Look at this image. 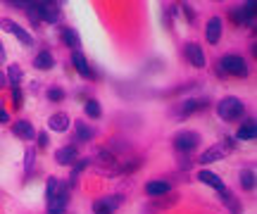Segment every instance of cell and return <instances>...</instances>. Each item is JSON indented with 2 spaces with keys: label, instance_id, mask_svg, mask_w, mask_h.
<instances>
[{
  "label": "cell",
  "instance_id": "23",
  "mask_svg": "<svg viewBox=\"0 0 257 214\" xmlns=\"http://www.w3.org/2000/svg\"><path fill=\"white\" fill-rule=\"evenodd\" d=\"M238 181H240V188H243V190H252V188H255V171H252V169H243Z\"/></svg>",
  "mask_w": 257,
  "mask_h": 214
},
{
  "label": "cell",
  "instance_id": "32",
  "mask_svg": "<svg viewBox=\"0 0 257 214\" xmlns=\"http://www.w3.org/2000/svg\"><path fill=\"white\" fill-rule=\"evenodd\" d=\"M0 121H3V124H8V121H10V114L3 110V107H0Z\"/></svg>",
  "mask_w": 257,
  "mask_h": 214
},
{
  "label": "cell",
  "instance_id": "21",
  "mask_svg": "<svg viewBox=\"0 0 257 214\" xmlns=\"http://www.w3.org/2000/svg\"><path fill=\"white\" fill-rule=\"evenodd\" d=\"M74 129H76V138L79 140H91L95 136V131L91 129V124H86V121H74Z\"/></svg>",
  "mask_w": 257,
  "mask_h": 214
},
{
  "label": "cell",
  "instance_id": "25",
  "mask_svg": "<svg viewBox=\"0 0 257 214\" xmlns=\"http://www.w3.org/2000/svg\"><path fill=\"white\" fill-rule=\"evenodd\" d=\"M83 112H86V117H91V119H100V114H102L100 103H98V100H86V103H83Z\"/></svg>",
  "mask_w": 257,
  "mask_h": 214
},
{
  "label": "cell",
  "instance_id": "16",
  "mask_svg": "<svg viewBox=\"0 0 257 214\" xmlns=\"http://www.w3.org/2000/svg\"><path fill=\"white\" fill-rule=\"evenodd\" d=\"M221 31H224V24H221V19H219V17H212L210 22H207V41H210L212 46H214V43H219Z\"/></svg>",
  "mask_w": 257,
  "mask_h": 214
},
{
  "label": "cell",
  "instance_id": "15",
  "mask_svg": "<svg viewBox=\"0 0 257 214\" xmlns=\"http://www.w3.org/2000/svg\"><path fill=\"white\" fill-rule=\"evenodd\" d=\"M55 159L60 162V164H64V167H69V164H74V162L79 159L76 148H72V145H64V148H60L55 152Z\"/></svg>",
  "mask_w": 257,
  "mask_h": 214
},
{
  "label": "cell",
  "instance_id": "28",
  "mask_svg": "<svg viewBox=\"0 0 257 214\" xmlns=\"http://www.w3.org/2000/svg\"><path fill=\"white\" fill-rule=\"evenodd\" d=\"M231 19H233L236 24H248V17H245V12H243V8L231 10Z\"/></svg>",
  "mask_w": 257,
  "mask_h": 214
},
{
  "label": "cell",
  "instance_id": "18",
  "mask_svg": "<svg viewBox=\"0 0 257 214\" xmlns=\"http://www.w3.org/2000/svg\"><path fill=\"white\" fill-rule=\"evenodd\" d=\"M62 41L67 48H72L74 53H79V48H81V41H79V34L74 31V29H62Z\"/></svg>",
  "mask_w": 257,
  "mask_h": 214
},
{
  "label": "cell",
  "instance_id": "6",
  "mask_svg": "<svg viewBox=\"0 0 257 214\" xmlns=\"http://www.w3.org/2000/svg\"><path fill=\"white\" fill-rule=\"evenodd\" d=\"M34 10L38 12V19L46 24H55L60 19V5L57 3H34Z\"/></svg>",
  "mask_w": 257,
  "mask_h": 214
},
{
  "label": "cell",
  "instance_id": "24",
  "mask_svg": "<svg viewBox=\"0 0 257 214\" xmlns=\"http://www.w3.org/2000/svg\"><path fill=\"white\" fill-rule=\"evenodd\" d=\"M219 195H221V202H224V205H226V207L231 209V214H240V205H238V200H236V197L231 195V190H229V188H226L224 193H219Z\"/></svg>",
  "mask_w": 257,
  "mask_h": 214
},
{
  "label": "cell",
  "instance_id": "33",
  "mask_svg": "<svg viewBox=\"0 0 257 214\" xmlns=\"http://www.w3.org/2000/svg\"><path fill=\"white\" fill-rule=\"evenodd\" d=\"M0 62H5V48H3V43H0Z\"/></svg>",
  "mask_w": 257,
  "mask_h": 214
},
{
  "label": "cell",
  "instance_id": "8",
  "mask_svg": "<svg viewBox=\"0 0 257 214\" xmlns=\"http://www.w3.org/2000/svg\"><path fill=\"white\" fill-rule=\"evenodd\" d=\"M184 53L186 57H188V62H191L193 67H198V69H202V67L207 65V57H205V50H202L198 43H186L184 46Z\"/></svg>",
  "mask_w": 257,
  "mask_h": 214
},
{
  "label": "cell",
  "instance_id": "27",
  "mask_svg": "<svg viewBox=\"0 0 257 214\" xmlns=\"http://www.w3.org/2000/svg\"><path fill=\"white\" fill-rule=\"evenodd\" d=\"M24 162H27V164H24V174H27V176H31V171H34V162H36V152H34L31 148L27 150V155H24Z\"/></svg>",
  "mask_w": 257,
  "mask_h": 214
},
{
  "label": "cell",
  "instance_id": "9",
  "mask_svg": "<svg viewBox=\"0 0 257 214\" xmlns=\"http://www.w3.org/2000/svg\"><path fill=\"white\" fill-rule=\"evenodd\" d=\"M121 205V195H107L93 202V212L95 214H112L117 207Z\"/></svg>",
  "mask_w": 257,
  "mask_h": 214
},
{
  "label": "cell",
  "instance_id": "2",
  "mask_svg": "<svg viewBox=\"0 0 257 214\" xmlns=\"http://www.w3.org/2000/svg\"><path fill=\"white\" fill-rule=\"evenodd\" d=\"M231 150H233V140L231 138H224L221 143H214L212 148H207L205 152L200 155V164H210V162H217V159H224L226 155H229Z\"/></svg>",
  "mask_w": 257,
  "mask_h": 214
},
{
  "label": "cell",
  "instance_id": "4",
  "mask_svg": "<svg viewBox=\"0 0 257 214\" xmlns=\"http://www.w3.org/2000/svg\"><path fill=\"white\" fill-rule=\"evenodd\" d=\"M219 65H221V69L231 76H245L248 74V62H245L240 55H224Z\"/></svg>",
  "mask_w": 257,
  "mask_h": 214
},
{
  "label": "cell",
  "instance_id": "7",
  "mask_svg": "<svg viewBox=\"0 0 257 214\" xmlns=\"http://www.w3.org/2000/svg\"><path fill=\"white\" fill-rule=\"evenodd\" d=\"M0 29H5L8 34H12V36H17L24 46H31L34 43V38H31V34H29L27 29H22L17 24V22H12V19H8V17H3L0 19Z\"/></svg>",
  "mask_w": 257,
  "mask_h": 214
},
{
  "label": "cell",
  "instance_id": "3",
  "mask_svg": "<svg viewBox=\"0 0 257 214\" xmlns=\"http://www.w3.org/2000/svg\"><path fill=\"white\" fill-rule=\"evenodd\" d=\"M93 164H95V169L100 171V174H105V176H114V174H119L121 171V164L117 162V157L112 155V152H100L95 159H91Z\"/></svg>",
  "mask_w": 257,
  "mask_h": 214
},
{
  "label": "cell",
  "instance_id": "19",
  "mask_svg": "<svg viewBox=\"0 0 257 214\" xmlns=\"http://www.w3.org/2000/svg\"><path fill=\"white\" fill-rule=\"evenodd\" d=\"M72 62H74V67H76V72H79L83 79H88V76H91V67H88V60H86L81 53H74V55H72Z\"/></svg>",
  "mask_w": 257,
  "mask_h": 214
},
{
  "label": "cell",
  "instance_id": "29",
  "mask_svg": "<svg viewBox=\"0 0 257 214\" xmlns=\"http://www.w3.org/2000/svg\"><path fill=\"white\" fill-rule=\"evenodd\" d=\"M48 98H50L53 103H60V100H64V91L62 88H50V91H48Z\"/></svg>",
  "mask_w": 257,
  "mask_h": 214
},
{
  "label": "cell",
  "instance_id": "5",
  "mask_svg": "<svg viewBox=\"0 0 257 214\" xmlns=\"http://www.w3.org/2000/svg\"><path fill=\"white\" fill-rule=\"evenodd\" d=\"M198 143H200V136L191 129L179 131L174 136V148L179 150V152H191V150L198 148Z\"/></svg>",
  "mask_w": 257,
  "mask_h": 214
},
{
  "label": "cell",
  "instance_id": "20",
  "mask_svg": "<svg viewBox=\"0 0 257 214\" xmlns=\"http://www.w3.org/2000/svg\"><path fill=\"white\" fill-rule=\"evenodd\" d=\"M257 136V126H255V121L252 119H248L243 126L238 129V133H236V138L238 140H252Z\"/></svg>",
  "mask_w": 257,
  "mask_h": 214
},
{
  "label": "cell",
  "instance_id": "22",
  "mask_svg": "<svg viewBox=\"0 0 257 214\" xmlns=\"http://www.w3.org/2000/svg\"><path fill=\"white\" fill-rule=\"evenodd\" d=\"M34 65L38 67V69H53V65H55V60H53V53H48V50H41L36 55V60H34Z\"/></svg>",
  "mask_w": 257,
  "mask_h": 214
},
{
  "label": "cell",
  "instance_id": "17",
  "mask_svg": "<svg viewBox=\"0 0 257 214\" xmlns=\"http://www.w3.org/2000/svg\"><path fill=\"white\" fill-rule=\"evenodd\" d=\"M202 107H205V100H195V98H191V100L181 103V107H176V114H179V117H188V114L202 110Z\"/></svg>",
  "mask_w": 257,
  "mask_h": 214
},
{
  "label": "cell",
  "instance_id": "26",
  "mask_svg": "<svg viewBox=\"0 0 257 214\" xmlns=\"http://www.w3.org/2000/svg\"><path fill=\"white\" fill-rule=\"evenodd\" d=\"M8 79H10V84H12V88H17L19 81H22V67H19V65H10L8 67Z\"/></svg>",
  "mask_w": 257,
  "mask_h": 214
},
{
  "label": "cell",
  "instance_id": "12",
  "mask_svg": "<svg viewBox=\"0 0 257 214\" xmlns=\"http://www.w3.org/2000/svg\"><path fill=\"white\" fill-rule=\"evenodd\" d=\"M12 131H15V136H19L22 140H34V136H36V129H34V124H31V121H27V119L15 121Z\"/></svg>",
  "mask_w": 257,
  "mask_h": 214
},
{
  "label": "cell",
  "instance_id": "30",
  "mask_svg": "<svg viewBox=\"0 0 257 214\" xmlns=\"http://www.w3.org/2000/svg\"><path fill=\"white\" fill-rule=\"evenodd\" d=\"M12 98H15V105L19 107V105H22V91H19V86L17 88H12Z\"/></svg>",
  "mask_w": 257,
  "mask_h": 214
},
{
  "label": "cell",
  "instance_id": "31",
  "mask_svg": "<svg viewBox=\"0 0 257 214\" xmlns=\"http://www.w3.org/2000/svg\"><path fill=\"white\" fill-rule=\"evenodd\" d=\"M38 145H41V148H46V145H48V136H46V133H38Z\"/></svg>",
  "mask_w": 257,
  "mask_h": 214
},
{
  "label": "cell",
  "instance_id": "11",
  "mask_svg": "<svg viewBox=\"0 0 257 214\" xmlns=\"http://www.w3.org/2000/svg\"><path fill=\"white\" fill-rule=\"evenodd\" d=\"M198 181H200V183H205V186L214 188L217 193H224V190H226L224 181H221L214 171H210V169H200V171H198Z\"/></svg>",
  "mask_w": 257,
  "mask_h": 214
},
{
  "label": "cell",
  "instance_id": "13",
  "mask_svg": "<svg viewBox=\"0 0 257 214\" xmlns=\"http://www.w3.org/2000/svg\"><path fill=\"white\" fill-rule=\"evenodd\" d=\"M169 188H172L169 181L157 178V181H148L146 183V193L148 195H153V197H160V195H167V193H169Z\"/></svg>",
  "mask_w": 257,
  "mask_h": 214
},
{
  "label": "cell",
  "instance_id": "10",
  "mask_svg": "<svg viewBox=\"0 0 257 214\" xmlns=\"http://www.w3.org/2000/svg\"><path fill=\"white\" fill-rule=\"evenodd\" d=\"M67 200H69V188L64 186L55 197L46 200V202H48V214H62L64 207H67Z\"/></svg>",
  "mask_w": 257,
  "mask_h": 214
},
{
  "label": "cell",
  "instance_id": "34",
  "mask_svg": "<svg viewBox=\"0 0 257 214\" xmlns=\"http://www.w3.org/2000/svg\"><path fill=\"white\" fill-rule=\"evenodd\" d=\"M3 84H5V76L0 74V88H3Z\"/></svg>",
  "mask_w": 257,
  "mask_h": 214
},
{
  "label": "cell",
  "instance_id": "1",
  "mask_svg": "<svg viewBox=\"0 0 257 214\" xmlns=\"http://www.w3.org/2000/svg\"><path fill=\"white\" fill-rule=\"evenodd\" d=\"M217 114H219V119H224V121H238L240 117L245 114V103H243L240 98H236V95H229V98L219 100Z\"/></svg>",
  "mask_w": 257,
  "mask_h": 214
},
{
  "label": "cell",
  "instance_id": "14",
  "mask_svg": "<svg viewBox=\"0 0 257 214\" xmlns=\"http://www.w3.org/2000/svg\"><path fill=\"white\" fill-rule=\"evenodd\" d=\"M69 117L64 114V112H57V114H53L50 119H48V129H53V131H57V133H64V131L69 129Z\"/></svg>",
  "mask_w": 257,
  "mask_h": 214
}]
</instances>
